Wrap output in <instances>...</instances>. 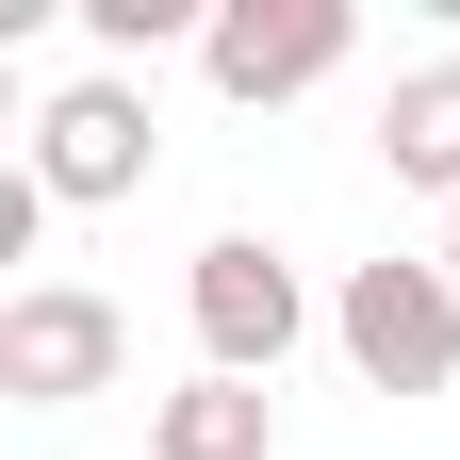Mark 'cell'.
I'll return each mask as SVG.
<instances>
[{
    "label": "cell",
    "instance_id": "cell-6",
    "mask_svg": "<svg viewBox=\"0 0 460 460\" xmlns=\"http://www.w3.org/2000/svg\"><path fill=\"white\" fill-rule=\"evenodd\" d=\"M378 164H394V198H444V214H460V49L394 66V99H378Z\"/></svg>",
    "mask_w": 460,
    "mask_h": 460
},
{
    "label": "cell",
    "instance_id": "cell-4",
    "mask_svg": "<svg viewBox=\"0 0 460 460\" xmlns=\"http://www.w3.org/2000/svg\"><path fill=\"white\" fill-rule=\"evenodd\" d=\"M345 49H362V17H345V0H214L198 83H214V99H247V115H279V99H313Z\"/></svg>",
    "mask_w": 460,
    "mask_h": 460
},
{
    "label": "cell",
    "instance_id": "cell-1",
    "mask_svg": "<svg viewBox=\"0 0 460 460\" xmlns=\"http://www.w3.org/2000/svg\"><path fill=\"white\" fill-rule=\"evenodd\" d=\"M329 345L362 362V394H460V279L444 247H378V263H345L329 279Z\"/></svg>",
    "mask_w": 460,
    "mask_h": 460
},
{
    "label": "cell",
    "instance_id": "cell-5",
    "mask_svg": "<svg viewBox=\"0 0 460 460\" xmlns=\"http://www.w3.org/2000/svg\"><path fill=\"white\" fill-rule=\"evenodd\" d=\"M148 164H164V132H148L132 83H49V99H33V181L66 198V214L148 198Z\"/></svg>",
    "mask_w": 460,
    "mask_h": 460
},
{
    "label": "cell",
    "instance_id": "cell-2",
    "mask_svg": "<svg viewBox=\"0 0 460 460\" xmlns=\"http://www.w3.org/2000/svg\"><path fill=\"white\" fill-rule=\"evenodd\" d=\"M181 313H198V362H214V378H279V362L329 329V313H313V279L279 263L263 230H214V247L181 263Z\"/></svg>",
    "mask_w": 460,
    "mask_h": 460
},
{
    "label": "cell",
    "instance_id": "cell-9",
    "mask_svg": "<svg viewBox=\"0 0 460 460\" xmlns=\"http://www.w3.org/2000/svg\"><path fill=\"white\" fill-rule=\"evenodd\" d=\"M444 279H460V214H444Z\"/></svg>",
    "mask_w": 460,
    "mask_h": 460
},
{
    "label": "cell",
    "instance_id": "cell-7",
    "mask_svg": "<svg viewBox=\"0 0 460 460\" xmlns=\"http://www.w3.org/2000/svg\"><path fill=\"white\" fill-rule=\"evenodd\" d=\"M148 460H279V378H181L148 394Z\"/></svg>",
    "mask_w": 460,
    "mask_h": 460
},
{
    "label": "cell",
    "instance_id": "cell-8",
    "mask_svg": "<svg viewBox=\"0 0 460 460\" xmlns=\"http://www.w3.org/2000/svg\"><path fill=\"white\" fill-rule=\"evenodd\" d=\"M214 33V0H83V49L99 66H132V49H198Z\"/></svg>",
    "mask_w": 460,
    "mask_h": 460
},
{
    "label": "cell",
    "instance_id": "cell-3",
    "mask_svg": "<svg viewBox=\"0 0 460 460\" xmlns=\"http://www.w3.org/2000/svg\"><path fill=\"white\" fill-rule=\"evenodd\" d=\"M115 378H132V313H115L99 279H17V296H0V394H17V411H83Z\"/></svg>",
    "mask_w": 460,
    "mask_h": 460
}]
</instances>
